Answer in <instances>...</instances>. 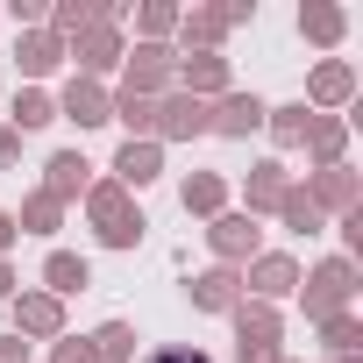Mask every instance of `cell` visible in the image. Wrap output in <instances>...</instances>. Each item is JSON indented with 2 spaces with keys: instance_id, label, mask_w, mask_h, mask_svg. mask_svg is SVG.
<instances>
[{
  "instance_id": "1",
  "label": "cell",
  "mask_w": 363,
  "mask_h": 363,
  "mask_svg": "<svg viewBox=\"0 0 363 363\" xmlns=\"http://www.w3.org/2000/svg\"><path fill=\"white\" fill-rule=\"evenodd\" d=\"M150 363H207V356H193V349H164V356H150Z\"/></svg>"
}]
</instances>
